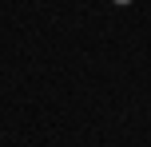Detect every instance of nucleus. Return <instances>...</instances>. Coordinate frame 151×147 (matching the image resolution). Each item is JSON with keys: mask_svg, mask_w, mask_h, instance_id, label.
Wrapping results in <instances>:
<instances>
[{"mask_svg": "<svg viewBox=\"0 0 151 147\" xmlns=\"http://www.w3.org/2000/svg\"><path fill=\"white\" fill-rule=\"evenodd\" d=\"M115 4H131V0H115Z\"/></svg>", "mask_w": 151, "mask_h": 147, "instance_id": "1", "label": "nucleus"}]
</instances>
